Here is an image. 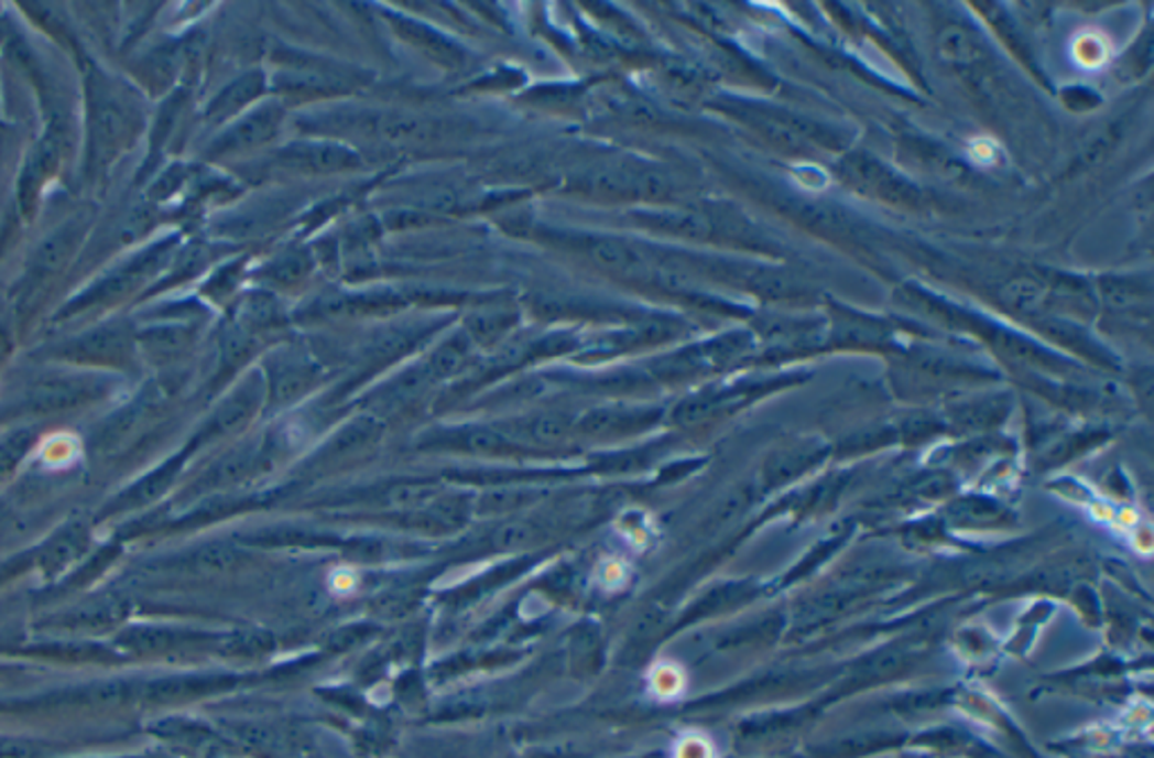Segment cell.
<instances>
[{"label":"cell","instance_id":"1","mask_svg":"<svg viewBox=\"0 0 1154 758\" xmlns=\"http://www.w3.org/2000/svg\"><path fill=\"white\" fill-rule=\"evenodd\" d=\"M131 116L127 105L107 86L90 90V156L95 167H105L129 140Z\"/></svg>","mask_w":1154,"mask_h":758},{"label":"cell","instance_id":"2","mask_svg":"<svg viewBox=\"0 0 1154 758\" xmlns=\"http://www.w3.org/2000/svg\"><path fill=\"white\" fill-rule=\"evenodd\" d=\"M284 118V109L275 102L262 105L260 109L247 113L232 129H228L217 142L215 152L217 154H232V152H244L264 148L280 133Z\"/></svg>","mask_w":1154,"mask_h":758},{"label":"cell","instance_id":"3","mask_svg":"<svg viewBox=\"0 0 1154 758\" xmlns=\"http://www.w3.org/2000/svg\"><path fill=\"white\" fill-rule=\"evenodd\" d=\"M282 161L298 172L309 174H329V172H344L359 165V156L336 142H298L292 145L284 154Z\"/></svg>","mask_w":1154,"mask_h":758},{"label":"cell","instance_id":"4","mask_svg":"<svg viewBox=\"0 0 1154 758\" xmlns=\"http://www.w3.org/2000/svg\"><path fill=\"white\" fill-rule=\"evenodd\" d=\"M161 256H163V251H156V249H152V251H148V253H142L140 258H135V260H133L131 264H127L124 269L116 271V273L109 275L107 280H100L98 284H95L92 290H88V294L79 296V299L75 301V305H70V310H73V307H79V305H88V303H90V305H95V303H113V301L124 299L127 294H131V292L138 288V284H140L144 278H148V275L154 271V267L159 264Z\"/></svg>","mask_w":1154,"mask_h":758},{"label":"cell","instance_id":"5","mask_svg":"<svg viewBox=\"0 0 1154 758\" xmlns=\"http://www.w3.org/2000/svg\"><path fill=\"white\" fill-rule=\"evenodd\" d=\"M84 232H86V221L70 219L57 232L47 237V240L39 247V251L34 253L30 278L39 282V280H45V278L55 275L57 271H62L66 262L70 260V256L77 251Z\"/></svg>","mask_w":1154,"mask_h":758},{"label":"cell","instance_id":"6","mask_svg":"<svg viewBox=\"0 0 1154 758\" xmlns=\"http://www.w3.org/2000/svg\"><path fill=\"white\" fill-rule=\"evenodd\" d=\"M368 129L383 142H391V145H417V142H428L438 131V127L431 120L406 111L377 113L368 122Z\"/></svg>","mask_w":1154,"mask_h":758},{"label":"cell","instance_id":"7","mask_svg":"<svg viewBox=\"0 0 1154 758\" xmlns=\"http://www.w3.org/2000/svg\"><path fill=\"white\" fill-rule=\"evenodd\" d=\"M846 174H848L850 181H854L852 185L861 187L863 193L875 195L880 199H889V202H906L908 199V187L902 185V181H897L891 172H886L878 163H871V161H865V159L850 161V163H846Z\"/></svg>","mask_w":1154,"mask_h":758},{"label":"cell","instance_id":"8","mask_svg":"<svg viewBox=\"0 0 1154 758\" xmlns=\"http://www.w3.org/2000/svg\"><path fill=\"white\" fill-rule=\"evenodd\" d=\"M57 163H59L57 140L55 138H45L41 145L36 148V152L32 154V159L28 161V165L23 170V176H21V183H19V199H21V208H23L25 215L32 213L41 183L57 170Z\"/></svg>","mask_w":1154,"mask_h":758},{"label":"cell","instance_id":"9","mask_svg":"<svg viewBox=\"0 0 1154 758\" xmlns=\"http://www.w3.org/2000/svg\"><path fill=\"white\" fill-rule=\"evenodd\" d=\"M589 258L605 271L618 275H643L647 271L645 258L628 242L616 237H598L589 247Z\"/></svg>","mask_w":1154,"mask_h":758},{"label":"cell","instance_id":"10","mask_svg":"<svg viewBox=\"0 0 1154 758\" xmlns=\"http://www.w3.org/2000/svg\"><path fill=\"white\" fill-rule=\"evenodd\" d=\"M262 90H264V75L262 73L255 71V73L242 75L237 82H232L230 86H226L217 95L215 102L208 109V118L215 120V122L232 118L235 113L247 109L253 100H258V95Z\"/></svg>","mask_w":1154,"mask_h":758},{"label":"cell","instance_id":"11","mask_svg":"<svg viewBox=\"0 0 1154 758\" xmlns=\"http://www.w3.org/2000/svg\"><path fill=\"white\" fill-rule=\"evenodd\" d=\"M940 51L945 59H951L956 64L960 62H972L977 57V41L958 28H949L940 36Z\"/></svg>","mask_w":1154,"mask_h":758},{"label":"cell","instance_id":"12","mask_svg":"<svg viewBox=\"0 0 1154 758\" xmlns=\"http://www.w3.org/2000/svg\"><path fill=\"white\" fill-rule=\"evenodd\" d=\"M1003 296H1005L1008 303H1013L1017 307L1035 310L1039 303L1046 301V290L1042 288L1039 282L1022 278V280L1010 282L1008 288H1005V292H1003Z\"/></svg>","mask_w":1154,"mask_h":758},{"label":"cell","instance_id":"13","mask_svg":"<svg viewBox=\"0 0 1154 758\" xmlns=\"http://www.w3.org/2000/svg\"><path fill=\"white\" fill-rule=\"evenodd\" d=\"M654 226L663 228V230H669V232H682V235H699V232H706V224L695 217V215H684V213H667V215H656L652 217Z\"/></svg>","mask_w":1154,"mask_h":758},{"label":"cell","instance_id":"14","mask_svg":"<svg viewBox=\"0 0 1154 758\" xmlns=\"http://www.w3.org/2000/svg\"><path fill=\"white\" fill-rule=\"evenodd\" d=\"M8 348H10V342H8V337H6V332L0 329V359H3V355L8 353Z\"/></svg>","mask_w":1154,"mask_h":758}]
</instances>
